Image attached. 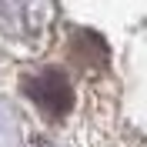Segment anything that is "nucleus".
<instances>
[{"instance_id": "nucleus-1", "label": "nucleus", "mask_w": 147, "mask_h": 147, "mask_svg": "<svg viewBox=\"0 0 147 147\" xmlns=\"http://www.w3.org/2000/svg\"><path fill=\"white\" fill-rule=\"evenodd\" d=\"M27 94H30V100H34L40 110L54 114V117L67 114L70 104H74V87H70V80H67L60 70H40V74H34V77L27 80Z\"/></svg>"}]
</instances>
